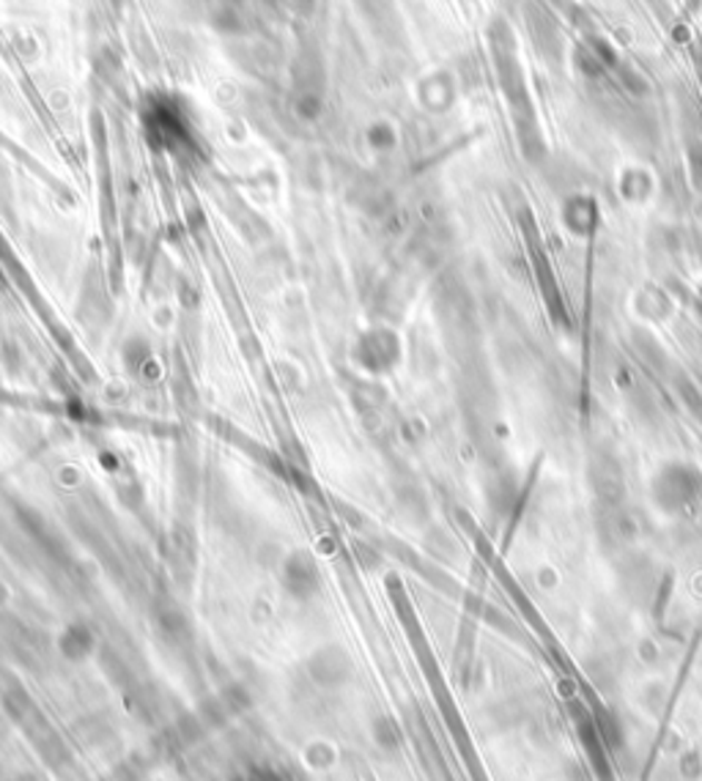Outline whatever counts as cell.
Segmentation results:
<instances>
[{
  "instance_id": "cell-3",
  "label": "cell",
  "mask_w": 702,
  "mask_h": 781,
  "mask_svg": "<svg viewBox=\"0 0 702 781\" xmlns=\"http://www.w3.org/2000/svg\"><path fill=\"white\" fill-rule=\"evenodd\" d=\"M58 647H61V653L67 655V659H72V661L86 659V655L93 650L91 631H88L86 625H69V629L63 631V636H61V642H58Z\"/></svg>"
},
{
  "instance_id": "cell-2",
  "label": "cell",
  "mask_w": 702,
  "mask_h": 781,
  "mask_svg": "<svg viewBox=\"0 0 702 781\" xmlns=\"http://www.w3.org/2000/svg\"><path fill=\"white\" fill-rule=\"evenodd\" d=\"M318 584H322V579H318L316 565H313V560L308 554H291L286 562V587L288 593L297 595V597H310L316 595Z\"/></svg>"
},
{
  "instance_id": "cell-1",
  "label": "cell",
  "mask_w": 702,
  "mask_h": 781,
  "mask_svg": "<svg viewBox=\"0 0 702 781\" xmlns=\"http://www.w3.org/2000/svg\"><path fill=\"white\" fill-rule=\"evenodd\" d=\"M354 359L368 373H387L398 359V340L387 329H370V333L359 335L357 346H354Z\"/></svg>"
}]
</instances>
